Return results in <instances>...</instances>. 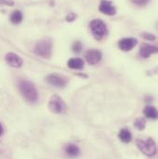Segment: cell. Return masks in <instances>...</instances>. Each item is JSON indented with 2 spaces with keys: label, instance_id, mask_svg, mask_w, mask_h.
I'll return each instance as SVG.
<instances>
[{
  "label": "cell",
  "instance_id": "cell-14",
  "mask_svg": "<svg viewBox=\"0 0 158 159\" xmlns=\"http://www.w3.org/2000/svg\"><path fill=\"white\" fill-rule=\"evenodd\" d=\"M119 138L121 142H123V143H129V142L131 141L132 135H131V133H130V131H129V129H120V131H119Z\"/></svg>",
  "mask_w": 158,
  "mask_h": 159
},
{
  "label": "cell",
  "instance_id": "cell-1",
  "mask_svg": "<svg viewBox=\"0 0 158 159\" xmlns=\"http://www.w3.org/2000/svg\"><path fill=\"white\" fill-rule=\"evenodd\" d=\"M19 90L21 93V95L24 97V99L31 103L34 104L38 101L39 95L38 92L36 90V87L34 86V83H32L29 80H21L19 81Z\"/></svg>",
  "mask_w": 158,
  "mask_h": 159
},
{
  "label": "cell",
  "instance_id": "cell-21",
  "mask_svg": "<svg viewBox=\"0 0 158 159\" xmlns=\"http://www.w3.org/2000/svg\"><path fill=\"white\" fill-rule=\"evenodd\" d=\"M142 36H143L145 39H147V40H155L156 39V37H155L153 34H142Z\"/></svg>",
  "mask_w": 158,
  "mask_h": 159
},
{
  "label": "cell",
  "instance_id": "cell-2",
  "mask_svg": "<svg viewBox=\"0 0 158 159\" xmlns=\"http://www.w3.org/2000/svg\"><path fill=\"white\" fill-rule=\"evenodd\" d=\"M136 145L138 149L147 157H155L157 153L156 143L152 138L138 139L136 141Z\"/></svg>",
  "mask_w": 158,
  "mask_h": 159
},
{
  "label": "cell",
  "instance_id": "cell-15",
  "mask_svg": "<svg viewBox=\"0 0 158 159\" xmlns=\"http://www.w3.org/2000/svg\"><path fill=\"white\" fill-rule=\"evenodd\" d=\"M144 116L148 119H157V110L155 107L152 106H148L144 108Z\"/></svg>",
  "mask_w": 158,
  "mask_h": 159
},
{
  "label": "cell",
  "instance_id": "cell-8",
  "mask_svg": "<svg viewBox=\"0 0 158 159\" xmlns=\"http://www.w3.org/2000/svg\"><path fill=\"white\" fill-rule=\"evenodd\" d=\"M85 58L90 65H96L102 59V53L97 49H92L87 51Z\"/></svg>",
  "mask_w": 158,
  "mask_h": 159
},
{
  "label": "cell",
  "instance_id": "cell-23",
  "mask_svg": "<svg viewBox=\"0 0 158 159\" xmlns=\"http://www.w3.org/2000/svg\"><path fill=\"white\" fill-rule=\"evenodd\" d=\"M3 133H4V128H3L2 124L0 123V136H2V135H3Z\"/></svg>",
  "mask_w": 158,
  "mask_h": 159
},
{
  "label": "cell",
  "instance_id": "cell-9",
  "mask_svg": "<svg viewBox=\"0 0 158 159\" xmlns=\"http://www.w3.org/2000/svg\"><path fill=\"white\" fill-rule=\"evenodd\" d=\"M99 10L108 16H113L116 14L117 10L115 8V7L113 6L112 2L108 1V0H102L99 6Z\"/></svg>",
  "mask_w": 158,
  "mask_h": 159
},
{
  "label": "cell",
  "instance_id": "cell-13",
  "mask_svg": "<svg viewBox=\"0 0 158 159\" xmlns=\"http://www.w3.org/2000/svg\"><path fill=\"white\" fill-rule=\"evenodd\" d=\"M65 152L68 156L70 157H78L79 155V148L76 145V144H73V143H70V144H68L65 148Z\"/></svg>",
  "mask_w": 158,
  "mask_h": 159
},
{
  "label": "cell",
  "instance_id": "cell-16",
  "mask_svg": "<svg viewBox=\"0 0 158 159\" xmlns=\"http://www.w3.org/2000/svg\"><path fill=\"white\" fill-rule=\"evenodd\" d=\"M23 19V15L21 13L20 10H15L12 12V14L10 15V21L13 24H19L22 21Z\"/></svg>",
  "mask_w": 158,
  "mask_h": 159
},
{
  "label": "cell",
  "instance_id": "cell-7",
  "mask_svg": "<svg viewBox=\"0 0 158 159\" xmlns=\"http://www.w3.org/2000/svg\"><path fill=\"white\" fill-rule=\"evenodd\" d=\"M5 60H6L7 64L8 66H10V67H12V68H20L22 66V64H23L22 58L19 55H17L15 53H12V52L7 53L6 55Z\"/></svg>",
  "mask_w": 158,
  "mask_h": 159
},
{
  "label": "cell",
  "instance_id": "cell-4",
  "mask_svg": "<svg viewBox=\"0 0 158 159\" xmlns=\"http://www.w3.org/2000/svg\"><path fill=\"white\" fill-rule=\"evenodd\" d=\"M90 29L97 40H102L107 34V28L106 23L102 20H93L90 23Z\"/></svg>",
  "mask_w": 158,
  "mask_h": 159
},
{
  "label": "cell",
  "instance_id": "cell-11",
  "mask_svg": "<svg viewBox=\"0 0 158 159\" xmlns=\"http://www.w3.org/2000/svg\"><path fill=\"white\" fill-rule=\"evenodd\" d=\"M156 53H157V47L155 45L143 43V44H142V46L140 48V54L144 58H148L150 56H152L153 54H156Z\"/></svg>",
  "mask_w": 158,
  "mask_h": 159
},
{
  "label": "cell",
  "instance_id": "cell-20",
  "mask_svg": "<svg viewBox=\"0 0 158 159\" xmlns=\"http://www.w3.org/2000/svg\"><path fill=\"white\" fill-rule=\"evenodd\" d=\"M135 5H137V6H140V7H142V6H145V5H147L149 2H150V0H131Z\"/></svg>",
  "mask_w": 158,
  "mask_h": 159
},
{
  "label": "cell",
  "instance_id": "cell-5",
  "mask_svg": "<svg viewBox=\"0 0 158 159\" xmlns=\"http://www.w3.org/2000/svg\"><path fill=\"white\" fill-rule=\"evenodd\" d=\"M48 108L55 114H62L66 111L67 107L58 95H53L48 103Z\"/></svg>",
  "mask_w": 158,
  "mask_h": 159
},
{
  "label": "cell",
  "instance_id": "cell-6",
  "mask_svg": "<svg viewBox=\"0 0 158 159\" xmlns=\"http://www.w3.org/2000/svg\"><path fill=\"white\" fill-rule=\"evenodd\" d=\"M46 81L53 85V86H56V87H58V88H62V87H65L68 83V79L62 75H59V74H50L47 76L46 78Z\"/></svg>",
  "mask_w": 158,
  "mask_h": 159
},
{
  "label": "cell",
  "instance_id": "cell-22",
  "mask_svg": "<svg viewBox=\"0 0 158 159\" xmlns=\"http://www.w3.org/2000/svg\"><path fill=\"white\" fill-rule=\"evenodd\" d=\"M76 19V15L74 13H70L68 17H67V20L68 21H73Z\"/></svg>",
  "mask_w": 158,
  "mask_h": 159
},
{
  "label": "cell",
  "instance_id": "cell-3",
  "mask_svg": "<svg viewBox=\"0 0 158 159\" xmlns=\"http://www.w3.org/2000/svg\"><path fill=\"white\" fill-rule=\"evenodd\" d=\"M52 50H53V43L52 40L49 38L40 40L36 43L34 48L36 55L43 58H49L52 55Z\"/></svg>",
  "mask_w": 158,
  "mask_h": 159
},
{
  "label": "cell",
  "instance_id": "cell-12",
  "mask_svg": "<svg viewBox=\"0 0 158 159\" xmlns=\"http://www.w3.org/2000/svg\"><path fill=\"white\" fill-rule=\"evenodd\" d=\"M68 66L72 70H80L83 68L84 62L80 58H71L68 61Z\"/></svg>",
  "mask_w": 158,
  "mask_h": 159
},
{
  "label": "cell",
  "instance_id": "cell-17",
  "mask_svg": "<svg viewBox=\"0 0 158 159\" xmlns=\"http://www.w3.org/2000/svg\"><path fill=\"white\" fill-rule=\"evenodd\" d=\"M134 126L138 130H143L146 126V120L143 118H139L134 121Z\"/></svg>",
  "mask_w": 158,
  "mask_h": 159
},
{
  "label": "cell",
  "instance_id": "cell-10",
  "mask_svg": "<svg viewBox=\"0 0 158 159\" xmlns=\"http://www.w3.org/2000/svg\"><path fill=\"white\" fill-rule=\"evenodd\" d=\"M137 44V40L135 38H124L119 42V47L122 51H130Z\"/></svg>",
  "mask_w": 158,
  "mask_h": 159
},
{
  "label": "cell",
  "instance_id": "cell-18",
  "mask_svg": "<svg viewBox=\"0 0 158 159\" xmlns=\"http://www.w3.org/2000/svg\"><path fill=\"white\" fill-rule=\"evenodd\" d=\"M81 49H82V44H81L80 42L78 41V42H75V43H73V45H72V50H73V52H75V53H79Z\"/></svg>",
  "mask_w": 158,
  "mask_h": 159
},
{
  "label": "cell",
  "instance_id": "cell-19",
  "mask_svg": "<svg viewBox=\"0 0 158 159\" xmlns=\"http://www.w3.org/2000/svg\"><path fill=\"white\" fill-rule=\"evenodd\" d=\"M14 6L13 0H0V7H12Z\"/></svg>",
  "mask_w": 158,
  "mask_h": 159
}]
</instances>
